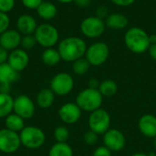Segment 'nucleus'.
Instances as JSON below:
<instances>
[{
	"label": "nucleus",
	"instance_id": "obj_1",
	"mask_svg": "<svg viewBox=\"0 0 156 156\" xmlns=\"http://www.w3.org/2000/svg\"><path fill=\"white\" fill-rule=\"evenodd\" d=\"M87 45L79 37H68L58 43V51L62 60L73 62L85 56Z\"/></svg>",
	"mask_w": 156,
	"mask_h": 156
},
{
	"label": "nucleus",
	"instance_id": "obj_2",
	"mask_svg": "<svg viewBox=\"0 0 156 156\" xmlns=\"http://www.w3.org/2000/svg\"><path fill=\"white\" fill-rule=\"evenodd\" d=\"M126 47L135 54H142L149 49L150 36L141 27H134L127 30L124 36Z\"/></svg>",
	"mask_w": 156,
	"mask_h": 156
},
{
	"label": "nucleus",
	"instance_id": "obj_3",
	"mask_svg": "<svg viewBox=\"0 0 156 156\" xmlns=\"http://www.w3.org/2000/svg\"><path fill=\"white\" fill-rule=\"evenodd\" d=\"M75 102L81 111L92 112L101 107L103 96L98 89L87 88L79 92Z\"/></svg>",
	"mask_w": 156,
	"mask_h": 156
},
{
	"label": "nucleus",
	"instance_id": "obj_4",
	"mask_svg": "<svg viewBox=\"0 0 156 156\" xmlns=\"http://www.w3.org/2000/svg\"><path fill=\"white\" fill-rule=\"evenodd\" d=\"M21 144L29 150H36L44 145L46 142L45 133L38 127L29 125L19 133Z\"/></svg>",
	"mask_w": 156,
	"mask_h": 156
},
{
	"label": "nucleus",
	"instance_id": "obj_5",
	"mask_svg": "<svg viewBox=\"0 0 156 156\" xmlns=\"http://www.w3.org/2000/svg\"><path fill=\"white\" fill-rule=\"evenodd\" d=\"M34 36L37 44L45 48H53L58 42L59 38V34L56 27L48 23H43L37 26Z\"/></svg>",
	"mask_w": 156,
	"mask_h": 156
},
{
	"label": "nucleus",
	"instance_id": "obj_6",
	"mask_svg": "<svg viewBox=\"0 0 156 156\" xmlns=\"http://www.w3.org/2000/svg\"><path fill=\"white\" fill-rule=\"evenodd\" d=\"M90 130L95 132L97 134H104L111 129V116L104 109H98L90 112L88 120Z\"/></svg>",
	"mask_w": 156,
	"mask_h": 156
},
{
	"label": "nucleus",
	"instance_id": "obj_7",
	"mask_svg": "<svg viewBox=\"0 0 156 156\" xmlns=\"http://www.w3.org/2000/svg\"><path fill=\"white\" fill-rule=\"evenodd\" d=\"M110 55V49L106 43L96 42L87 48L85 58L90 66H101L106 62Z\"/></svg>",
	"mask_w": 156,
	"mask_h": 156
},
{
	"label": "nucleus",
	"instance_id": "obj_8",
	"mask_svg": "<svg viewBox=\"0 0 156 156\" xmlns=\"http://www.w3.org/2000/svg\"><path fill=\"white\" fill-rule=\"evenodd\" d=\"M74 88V80L72 76L67 72H59L56 74L50 80V89L58 96L68 95Z\"/></svg>",
	"mask_w": 156,
	"mask_h": 156
},
{
	"label": "nucleus",
	"instance_id": "obj_9",
	"mask_svg": "<svg viewBox=\"0 0 156 156\" xmlns=\"http://www.w3.org/2000/svg\"><path fill=\"white\" fill-rule=\"evenodd\" d=\"M21 140L18 133L6 128L0 129V152L3 154H14L21 146Z\"/></svg>",
	"mask_w": 156,
	"mask_h": 156
},
{
	"label": "nucleus",
	"instance_id": "obj_10",
	"mask_svg": "<svg viewBox=\"0 0 156 156\" xmlns=\"http://www.w3.org/2000/svg\"><path fill=\"white\" fill-rule=\"evenodd\" d=\"M106 24L98 16H89L82 20L80 23L81 33L90 38H96L101 37L105 31Z\"/></svg>",
	"mask_w": 156,
	"mask_h": 156
},
{
	"label": "nucleus",
	"instance_id": "obj_11",
	"mask_svg": "<svg viewBox=\"0 0 156 156\" xmlns=\"http://www.w3.org/2000/svg\"><path fill=\"white\" fill-rule=\"evenodd\" d=\"M36 106L34 101L27 95L22 94L14 99L13 112L22 117L24 120L30 119L34 116Z\"/></svg>",
	"mask_w": 156,
	"mask_h": 156
},
{
	"label": "nucleus",
	"instance_id": "obj_12",
	"mask_svg": "<svg viewBox=\"0 0 156 156\" xmlns=\"http://www.w3.org/2000/svg\"><path fill=\"white\" fill-rule=\"evenodd\" d=\"M103 145L112 153L122 151L126 144V138L122 132L118 129H109L102 137Z\"/></svg>",
	"mask_w": 156,
	"mask_h": 156
},
{
	"label": "nucleus",
	"instance_id": "obj_13",
	"mask_svg": "<svg viewBox=\"0 0 156 156\" xmlns=\"http://www.w3.org/2000/svg\"><path fill=\"white\" fill-rule=\"evenodd\" d=\"M81 109L76 102L64 103L58 109V117L66 124H74L78 122L81 117Z\"/></svg>",
	"mask_w": 156,
	"mask_h": 156
},
{
	"label": "nucleus",
	"instance_id": "obj_14",
	"mask_svg": "<svg viewBox=\"0 0 156 156\" xmlns=\"http://www.w3.org/2000/svg\"><path fill=\"white\" fill-rule=\"evenodd\" d=\"M16 71H23L29 63V56L27 50L23 48H16L8 54V58L6 61Z\"/></svg>",
	"mask_w": 156,
	"mask_h": 156
},
{
	"label": "nucleus",
	"instance_id": "obj_15",
	"mask_svg": "<svg viewBox=\"0 0 156 156\" xmlns=\"http://www.w3.org/2000/svg\"><path fill=\"white\" fill-rule=\"evenodd\" d=\"M22 36L16 29L8 28L0 35V46L7 51L18 48L21 44Z\"/></svg>",
	"mask_w": 156,
	"mask_h": 156
},
{
	"label": "nucleus",
	"instance_id": "obj_16",
	"mask_svg": "<svg viewBox=\"0 0 156 156\" xmlns=\"http://www.w3.org/2000/svg\"><path fill=\"white\" fill-rule=\"evenodd\" d=\"M138 128L141 133L147 138L156 137V116L144 114L138 121Z\"/></svg>",
	"mask_w": 156,
	"mask_h": 156
},
{
	"label": "nucleus",
	"instance_id": "obj_17",
	"mask_svg": "<svg viewBox=\"0 0 156 156\" xmlns=\"http://www.w3.org/2000/svg\"><path fill=\"white\" fill-rule=\"evenodd\" d=\"M37 27L35 17L28 14L20 15L16 19V30L23 36L32 35Z\"/></svg>",
	"mask_w": 156,
	"mask_h": 156
},
{
	"label": "nucleus",
	"instance_id": "obj_18",
	"mask_svg": "<svg viewBox=\"0 0 156 156\" xmlns=\"http://www.w3.org/2000/svg\"><path fill=\"white\" fill-rule=\"evenodd\" d=\"M55 95L56 94L52 91L50 88H44L40 90L36 98L37 105L41 109L50 108L54 103Z\"/></svg>",
	"mask_w": 156,
	"mask_h": 156
},
{
	"label": "nucleus",
	"instance_id": "obj_19",
	"mask_svg": "<svg viewBox=\"0 0 156 156\" xmlns=\"http://www.w3.org/2000/svg\"><path fill=\"white\" fill-rule=\"evenodd\" d=\"M19 79V72L16 71L7 62L0 65V84H12Z\"/></svg>",
	"mask_w": 156,
	"mask_h": 156
},
{
	"label": "nucleus",
	"instance_id": "obj_20",
	"mask_svg": "<svg viewBox=\"0 0 156 156\" xmlns=\"http://www.w3.org/2000/svg\"><path fill=\"white\" fill-rule=\"evenodd\" d=\"M105 24H106V27L112 29H115V30L123 29L128 25V18L123 14L113 13L107 16Z\"/></svg>",
	"mask_w": 156,
	"mask_h": 156
},
{
	"label": "nucleus",
	"instance_id": "obj_21",
	"mask_svg": "<svg viewBox=\"0 0 156 156\" xmlns=\"http://www.w3.org/2000/svg\"><path fill=\"white\" fill-rule=\"evenodd\" d=\"M37 13L41 19L51 20L57 16L58 8L53 3L48 1H43L37 8Z\"/></svg>",
	"mask_w": 156,
	"mask_h": 156
},
{
	"label": "nucleus",
	"instance_id": "obj_22",
	"mask_svg": "<svg viewBox=\"0 0 156 156\" xmlns=\"http://www.w3.org/2000/svg\"><path fill=\"white\" fill-rule=\"evenodd\" d=\"M5 124L6 129L19 133L25 128V120L15 112H12L5 118Z\"/></svg>",
	"mask_w": 156,
	"mask_h": 156
},
{
	"label": "nucleus",
	"instance_id": "obj_23",
	"mask_svg": "<svg viewBox=\"0 0 156 156\" xmlns=\"http://www.w3.org/2000/svg\"><path fill=\"white\" fill-rule=\"evenodd\" d=\"M41 60L46 66L53 67L59 63L61 58L58 49L54 48H45V50L42 52Z\"/></svg>",
	"mask_w": 156,
	"mask_h": 156
},
{
	"label": "nucleus",
	"instance_id": "obj_24",
	"mask_svg": "<svg viewBox=\"0 0 156 156\" xmlns=\"http://www.w3.org/2000/svg\"><path fill=\"white\" fill-rule=\"evenodd\" d=\"M14 98L10 94L0 93V119L5 118L13 112Z\"/></svg>",
	"mask_w": 156,
	"mask_h": 156
},
{
	"label": "nucleus",
	"instance_id": "obj_25",
	"mask_svg": "<svg viewBox=\"0 0 156 156\" xmlns=\"http://www.w3.org/2000/svg\"><path fill=\"white\" fill-rule=\"evenodd\" d=\"M48 156H73V150L67 143H56L51 146Z\"/></svg>",
	"mask_w": 156,
	"mask_h": 156
},
{
	"label": "nucleus",
	"instance_id": "obj_26",
	"mask_svg": "<svg viewBox=\"0 0 156 156\" xmlns=\"http://www.w3.org/2000/svg\"><path fill=\"white\" fill-rule=\"evenodd\" d=\"M98 90L103 97L110 98L114 96L118 91V85L112 80H105L100 83Z\"/></svg>",
	"mask_w": 156,
	"mask_h": 156
},
{
	"label": "nucleus",
	"instance_id": "obj_27",
	"mask_svg": "<svg viewBox=\"0 0 156 156\" xmlns=\"http://www.w3.org/2000/svg\"><path fill=\"white\" fill-rule=\"evenodd\" d=\"M90 67V64L89 63L86 58H80L73 61L72 63V70L74 74L79 75V76H82L86 74L89 71Z\"/></svg>",
	"mask_w": 156,
	"mask_h": 156
},
{
	"label": "nucleus",
	"instance_id": "obj_28",
	"mask_svg": "<svg viewBox=\"0 0 156 156\" xmlns=\"http://www.w3.org/2000/svg\"><path fill=\"white\" fill-rule=\"evenodd\" d=\"M53 135L57 143H67L69 138V131L66 126H58L54 130Z\"/></svg>",
	"mask_w": 156,
	"mask_h": 156
},
{
	"label": "nucleus",
	"instance_id": "obj_29",
	"mask_svg": "<svg viewBox=\"0 0 156 156\" xmlns=\"http://www.w3.org/2000/svg\"><path fill=\"white\" fill-rule=\"evenodd\" d=\"M37 44V41H36V38H35V36L34 34L32 35H25L22 37V39H21V48L25 50H29V49H32Z\"/></svg>",
	"mask_w": 156,
	"mask_h": 156
},
{
	"label": "nucleus",
	"instance_id": "obj_30",
	"mask_svg": "<svg viewBox=\"0 0 156 156\" xmlns=\"http://www.w3.org/2000/svg\"><path fill=\"white\" fill-rule=\"evenodd\" d=\"M98 138H99V134H97L95 132L91 130H89L88 132H86L83 136V140L85 144L88 145H94L98 142Z\"/></svg>",
	"mask_w": 156,
	"mask_h": 156
},
{
	"label": "nucleus",
	"instance_id": "obj_31",
	"mask_svg": "<svg viewBox=\"0 0 156 156\" xmlns=\"http://www.w3.org/2000/svg\"><path fill=\"white\" fill-rule=\"evenodd\" d=\"M10 26V18L6 13L0 12V35L7 30Z\"/></svg>",
	"mask_w": 156,
	"mask_h": 156
},
{
	"label": "nucleus",
	"instance_id": "obj_32",
	"mask_svg": "<svg viewBox=\"0 0 156 156\" xmlns=\"http://www.w3.org/2000/svg\"><path fill=\"white\" fill-rule=\"evenodd\" d=\"M16 5V0H0V12L8 13L10 12Z\"/></svg>",
	"mask_w": 156,
	"mask_h": 156
},
{
	"label": "nucleus",
	"instance_id": "obj_33",
	"mask_svg": "<svg viewBox=\"0 0 156 156\" xmlns=\"http://www.w3.org/2000/svg\"><path fill=\"white\" fill-rule=\"evenodd\" d=\"M21 2L26 8L30 10H37L43 0H21Z\"/></svg>",
	"mask_w": 156,
	"mask_h": 156
},
{
	"label": "nucleus",
	"instance_id": "obj_34",
	"mask_svg": "<svg viewBox=\"0 0 156 156\" xmlns=\"http://www.w3.org/2000/svg\"><path fill=\"white\" fill-rule=\"evenodd\" d=\"M112 152L109 150L106 146L101 145L95 149L92 156H112Z\"/></svg>",
	"mask_w": 156,
	"mask_h": 156
},
{
	"label": "nucleus",
	"instance_id": "obj_35",
	"mask_svg": "<svg viewBox=\"0 0 156 156\" xmlns=\"http://www.w3.org/2000/svg\"><path fill=\"white\" fill-rule=\"evenodd\" d=\"M8 51L5 49L3 47L0 46V65L3 63H5L8 58Z\"/></svg>",
	"mask_w": 156,
	"mask_h": 156
},
{
	"label": "nucleus",
	"instance_id": "obj_36",
	"mask_svg": "<svg viewBox=\"0 0 156 156\" xmlns=\"http://www.w3.org/2000/svg\"><path fill=\"white\" fill-rule=\"evenodd\" d=\"M113 4L120 6H128L135 2V0H111Z\"/></svg>",
	"mask_w": 156,
	"mask_h": 156
},
{
	"label": "nucleus",
	"instance_id": "obj_37",
	"mask_svg": "<svg viewBox=\"0 0 156 156\" xmlns=\"http://www.w3.org/2000/svg\"><path fill=\"white\" fill-rule=\"evenodd\" d=\"M10 90H11V84H7V83L0 84V93L10 94Z\"/></svg>",
	"mask_w": 156,
	"mask_h": 156
},
{
	"label": "nucleus",
	"instance_id": "obj_38",
	"mask_svg": "<svg viewBox=\"0 0 156 156\" xmlns=\"http://www.w3.org/2000/svg\"><path fill=\"white\" fill-rule=\"evenodd\" d=\"M100 83H101V82H99L98 80H96L95 78H91V79L89 80L88 88H90V89H99Z\"/></svg>",
	"mask_w": 156,
	"mask_h": 156
},
{
	"label": "nucleus",
	"instance_id": "obj_39",
	"mask_svg": "<svg viewBox=\"0 0 156 156\" xmlns=\"http://www.w3.org/2000/svg\"><path fill=\"white\" fill-rule=\"evenodd\" d=\"M149 54L151 56V58L156 61V43L155 44H151L149 47Z\"/></svg>",
	"mask_w": 156,
	"mask_h": 156
},
{
	"label": "nucleus",
	"instance_id": "obj_40",
	"mask_svg": "<svg viewBox=\"0 0 156 156\" xmlns=\"http://www.w3.org/2000/svg\"><path fill=\"white\" fill-rule=\"evenodd\" d=\"M74 2L80 7H86L90 5V0H75Z\"/></svg>",
	"mask_w": 156,
	"mask_h": 156
},
{
	"label": "nucleus",
	"instance_id": "obj_41",
	"mask_svg": "<svg viewBox=\"0 0 156 156\" xmlns=\"http://www.w3.org/2000/svg\"><path fill=\"white\" fill-rule=\"evenodd\" d=\"M150 43L151 44H155L156 43V35L153 34L150 36Z\"/></svg>",
	"mask_w": 156,
	"mask_h": 156
},
{
	"label": "nucleus",
	"instance_id": "obj_42",
	"mask_svg": "<svg viewBox=\"0 0 156 156\" xmlns=\"http://www.w3.org/2000/svg\"><path fill=\"white\" fill-rule=\"evenodd\" d=\"M131 156H149V154H144V153H136V154H133Z\"/></svg>",
	"mask_w": 156,
	"mask_h": 156
},
{
	"label": "nucleus",
	"instance_id": "obj_43",
	"mask_svg": "<svg viewBox=\"0 0 156 156\" xmlns=\"http://www.w3.org/2000/svg\"><path fill=\"white\" fill-rule=\"evenodd\" d=\"M58 2L62 3V4H69V3H71V2H74L75 0H58Z\"/></svg>",
	"mask_w": 156,
	"mask_h": 156
},
{
	"label": "nucleus",
	"instance_id": "obj_44",
	"mask_svg": "<svg viewBox=\"0 0 156 156\" xmlns=\"http://www.w3.org/2000/svg\"><path fill=\"white\" fill-rule=\"evenodd\" d=\"M154 149L156 150V137L154 138Z\"/></svg>",
	"mask_w": 156,
	"mask_h": 156
},
{
	"label": "nucleus",
	"instance_id": "obj_45",
	"mask_svg": "<svg viewBox=\"0 0 156 156\" xmlns=\"http://www.w3.org/2000/svg\"><path fill=\"white\" fill-rule=\"evenodd\" d=\"M155 16H156V14H155Z\"/></svg>",
	"mask_w": 156,
	"mask_h": 156
}]
</instances>
